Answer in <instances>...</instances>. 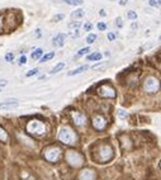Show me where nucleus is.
<instances>
[{
  "mask_svg": "<svg viewBox=\"0 0 161 180\" xmlns=\"http://www.w3.org/2000/svg\"><path fill=\"white\" fill-rule=\"evenodd\" d=\"M65 40H66V34H63V33H60L57 34L55 38H53V46L55 47H62L63 43H65Z\"/></svg>",
  "mask_w": 161,
  "mask_h": 180,
  "instance_id": "9b49d317",
  "label": "nucleus"
},
{
  "mask_svg": "<svg viewBox=\"0 0 161 180\" xmlns=\"http://www.w3.org/2000/svg\"><path fill=\"white\" fill-rule=\"evenodd\" d=\"M88 65H83V66H80V67H78V69H75V70H72V71H70L67 75L69 76H74V75H78V74H81V72H84L85 70H88Z\"/></svg>",
  "mask_w": 161,
  "mask_h": 180,
  "instance_id": "ddd939ff",
  "label": "nucleus"
},
{
  "mask_svg": "<svg viewBox=\"0 0 161 180\" xmlns=\"http://www.w3.org/2000/svg\"><path fill=\"white\" fill-rule=\"evenodd\" d=\"M17 105H18L17 99H8L4 103H0V108H2V109H10V108H14Z\"/></svg>",
  "mask_w": 161,
  "mask_h": 180,
  "instance_id": "f8f14e48",
  "label": "nucleus"
},
{
  "mask_svg": "<svg viewBox=\"0 0 161 180\" xmlns=\"http://www.w3.org/2000/svg\"><path fill=\"white\" fill-rule=\"evenodd\" d=\"M143 89H145V92L147 93H156L158 92V89H160V82L156 77L153 76H150L145 80L143 82Z\"/></svg>",
  "mask_w": 161,
  "mask_h": 180,
  "instance_id": "20e7f679",
  "label": "nucleus"
},
{
  "mask_svg": "<svg viewBox=\"0 0 161 180\" xmlns=\"http://www.w3.org/2000/svg\"><path fill=\"white\" fill-rule=\"evenodd\" d=\"M72 119H74V123H75L76 126H79V127L86 124V118H85V115L81 114V113H78V112H76V113H72Z\"/></svg>",
  "mask_w": 161,
  "mask_h": 180,
  "instance_id": "1a4fd4ad",
  "label": "nucleus"
},
{
  "mask_svg": "<svg viewBox=\"0 0 161 180\" xmlns=\"http://www.w3.org/2000/svg\"><path fill=\"white\" fill-rule=\"evenodd\" d=\"M25 62H27V57H25V56H22V57L19 58V64H20V65H24Z\"/></svg>",
  "mask_w": 161,
  "mask_h": 180,
  "instance_id": "72a5a7b5",
  "label": "nucleus"
},
{
  "mask_svg": "<svg viewBox=\"0 0 161 180\" xmlns=\"http://www.w3.org/2000/svg\"><path fill=\"white\" fill-rule=\"evenodd\" d=\"M55 57V52H48V53H46L45 56H41V60H40V62H47V61H50V60H52Z\"/></svg>",
  "mask_w": 161,
  "mask_h": 180,
  "instance_id": "4468645a",
  "label": "nucleus"
},
{
  "mask_svg": "<svg viewBox=\"0 0 161 180\" xmlns=\"http://www.w3.org/2000/svg\"><path fill=\"white\" fill-rule=\"evenodd\" d=\"M65 64H63V62H60V64H57L53 69H52V71H51V74H58L60 71H62L63 69H65Z\"/></svg>",
  "mask_w": 161,
  "mask_h": 180,
  "instance_id": "dca6fc26",
  "label": "nucleus"
},
{
  "mask_svg": "<svg viewBox=\"0 0 161 180\" xmlns=\"http://www.w3.org/2000/svg\"><path fill=\"white\" fill-rule=\"evenodd\" d=\"M2 28H3V18L0 17V29H2Z\"/></svg>",
  "mask_w": 161,
  "mask_h": 180,
  "instance_id": "58836bf2",
  "label": "nucleus"
},
{
  "mask_svg": "<svg viewBox=\"0 0 161 180\" xmlns=\"http://www.w3.org/2000/svg\"><path fill=\"white\" fill-rule=\"evenodd\" d=\"M58 140L65 145H75L78 141V136L70 127H62L58 132Z\"/></svg>",
  "mask_w": 161,
  "mask_h": 180,
  "instance_id": "f257e3e1",
  "label": "nucleus"
},
{
  "mask_svg": "<svg viewBox=\"0 0 161 180\" xmlns=\"http://www.w3.org/2000/svg\"><path fill=\"white\" fill-rule=\"evenodd\" d=\"M72 18H75V19H79V18H83L84 15H85V12H84V9H76L75 12H72Z\"/></svg>",
  "mask_w": 161,
  "mask_h": 180,
  "instance_id": "a211bd4d",
  "label": "nucleus"
},
{
  "mask_svg": "<svg viewBox=\"0 0 161 180\" xmlns=\"http://www.w3.org/2000/svg\"><path fill=\"white\" fill-rule=\"evenodd\" d=\"M150 5L151 7H160V2L158 0H150Z\"/></svg>",
  "mask_w": 161,
  "mask_h": 180,
  "instance_id": "7c9ffc66",
  "label": "nucleus"
},
{
  "mask_svg": "<svg viewBox=\"0 0 161 180\" xmlns=\"http://www.w3.org/2000/svg\"><path fill=\"white\" fill-rule=\"evenodd\" d=\"M69 5H81L84 3V0H63Z\"/></svg>",
  "mask_w": 161,
  "mask_h": 180,
  "instance_id": "6ab92c4d",
  "label": "nucleus"
},
{
  "mask_svg": "<svg viewBox=\"0 0 161 180\" xmlns=\"http://www.w3.org/2000/svg\"><path fill=\"white\" fill-rule=\"evenodd\" d=\"M115 38H117V34H115V33H113V32L108 33V40H109V41H114Z\"/></svg>",
  "mask_w": 161,
  "mask_h": 180,
  "instance_id": "2f4dec72",
  "label": "nucleus"
},
{
  "mask_svg": "<svg viewBox=\"0 0 161 180\" xmlns=\"http://www.w3.org/2000/svg\"><path fill=\"white\" fill-rule=\"evenodd\" d=\"M96 41V34H94V33H91V34H89L88 37H86V42L90 45V43H94Z\"/></svg>",
  "mask_w": 161,
  "mask_h": 180,
  "instance_id": "412c9836",
  "label": "nucleus"
},
{
  "mask_svg": "<svg viewBox=\"0 0 161 180\" xmlns=\"http://www.w3.org/2000/svg\"><path fill=\"white\" fill-rule=\"evenodd\" d=\"M91 27H93V25H91V23H89V22L84 24V29H85V31H88V32L91 31Z\"/></svg>",
  "mask_w": 161,
  "mask_h": 180,
  "instance_id": "473e14b6",
  "label": "nucleus"
},
{
  "mask_svg": "<svg viewBox=\"0 0 161 180\" xmlns=\"http://www.w3.org/2000/svg\"><path fill=\"white\" fill-rule=\"evenodd\" d=\"M99 14H100V15H103V17H104V15H107V13H105V10H103V9H102V10L99 12Z\"/></svg>",
  "mask_w": 161,
  "mask_h": 180,
  "instance_id": "4c0bfd02",
  "label": "nucleus"
},
{
  "mask_svg": "<svg viewBox=\"0 0 161 180\" xmlns=\"http://www.w3.org/2000/svg\"><path fill=\"white\" fill-rule=\"evenodd\" d=\"M60 155H61V150L58 147H51V148H48L47 151L45 152V157L48 161H51V162L57 161L58 157H60Z\"/></svg>",
  "mask_w": 161,
  "mask_h": 180,
  "instance_id": "423d86ee",
  "label": "nucleus"
},
{
  "mask_svg": "<svg viewBox=\"0 0 161 180\" xmlns=\"http://www.w3.org/2000/svg\"><path fill=\"white\" fill-rule=\"evenodd\" d=\"M88 60H89V61H99V60H102V53L100 52L91 53V55L88 56Z\"/></svg>",
  "mask_w": 161,
  "mask_h": 180,
  "instance_id": "2eb2a0df",
  "label": "nucleus"
},
{
  "mask_svg": "<svg viewBox=\"0 0 161 180\" xmlns=\"http://www.w3.org/2000/svg\"><path fill=\"white\" fill-rule=\"evenodd\" d=\"M8 84V81L7 80H0V87H3V86H5Z\"/></svg>",
  "mask_w": 161,
  "mask_h": 180,
  "instance_id": "f704fd0d",
  "label": "nucleus"
},
{
  "mask_svg": "<svg viewBox=\"0 0 161 180\" xmlns=\"http://www.w3.org/2000/svg\"><path fill=\"white\" fill-rule=\"evenodd\" d=\"M43 55V50L42 48H37L36 51H33V52H32V58H33V60H38V58H41V56Z\"/></svg>",
  "mask_w": 161,
  "mask_h": 180,
  "instance_id": "f3484780",
  "label": "nucleus"
},
{
  "mask_svg": "<svg viewBox=\"0 0 161 180\" xmlns=\"http://www.w3.org/2000/svg\"><path fill=\"white\" fill-rule=\"evenodd\" d=\"M127 3H128V0H121V2H119V4H121V5H126Z\"/></svg>",
  "mask_w": 161,
  "mask_h": 180,
  "instance_id": "c9c22d12",
  "label": "nucleus"
},
{
  "mask_svg": "<svg viewBox=\"0 0 161 180\" xmlns=\"http://www.w3.org/2000/svg\"><path fill=\"white\" fill-rule=\"evenodd\" d=\"M27 131L32 135H42L46 132V126L40 121H30L27 124Z\"/></svg>",
  "mask_w": 161,
  "mask_h": 180,
  "instance_id": "7ed1b4c3",
  "label": "nucleus"
},
{
  "mask_svg": "<svg viewBox=\"0 0 161 180\" xmlns=\"http://www.w3.org/2000/svg\"><path fill=\"white\" fill-rule=\"evenodd\" d=\"M38 72H40V70H38V69H33V70L28 71V72L25 74V76H27V77H30V76H33V75H37Z\"/></svg>",
  "mask_w": 161,
  "mask_h": 180,
  "instance_id": "393cba45",
  "label": "nucleus"
},
{
  "mask_svg": "<svg viewBox=\"0 0 161 180\" xmlns=\"http://www.w3.org/2000/svg\"><path fill=\"white\" fill-rule=\"evenodd\" d=\"M5 60H7L8 62H13V61H14V55H13V53H10V52H9V53H7V55H5Z\"/></svg>",
  "mask_w": 161,
  "mask_h": 180,
  "instance_id": "bb28decb",
  "label": "nucleus"
},
{
  "mask_svg": "<svg viewBox=\"0 0 161 180\" xmlns=\"http://www.w3.org/2000/svg\"><path fill=\"white\" fill-rule=\"evenodd\" d=\"M62 19H65V14H56V15H53V22H61Z\"/></svg>",
  "mask_w": 161,
  "mask_h": 180,
  "instance_id": "a878e982",
  "label": "nucleus"
},
{
  "mask_svg": "<svg viewBox=\"0 0 161 180\" xmlns=\"http://www.w3.org/2000/svg\"><path fill=\"white\" fill-rule=\"evenodd\" d=\"M118 115H119L121 118H127V117H128V113H127L126 110H123V109H119V110H118Z\"/></svg>",
  "mask_w": 161,
  "mask_h": 180,
  "instance_id": "c756f323",
  "label": "nucleus"
},
{
  "mask_svg": "<svg viewBox=\"0 0 161 180\" xmlns=\"http://www.w3.org/2000/svg\"><path fill=\"white\" fill-rule=\"evenodd\" d=\"M98 29H99V31H105V29H107V23L99 22L98 23Z\"/></svg>",
  "mask_w": 161,
  "mask_h": 180,
  "instance_id": "cd10ccee",
  "label": "nucleus"
},
{
  "mask_svg": "<svg viewBox=\"0 0 161 180\" xmlns=\"http://www.w3.org/2000/svg\"><path fill=\"white\" fill-rule=\"evenodd\" d=\"M105 126H107V121H105V118L103 115H100V114L94 115V118H93V127L95 130L102 131V130L105 128Z\"/></svg>",
  "mask_w": 161,
  "mask_h": 180,
  "instance_id": "0eeeda50",
  "label": "nucleus"
},
{
  "mask_svg": "<svg viewBox=\"0 0 161 180\" xmlns=\"http://www.w3.org/2000/svg\"><path fill=\"white\" fill-rule=\"evenodd\" d=\"M79 180H95V174H94L93 170L86 169V170H84V171L80 172Z\"/></svg>",
  "mask_w": 161,
  "mask_h": 180,
  "instance_id": "9d476101",
  "label": "nucleus"
},
{
  "mask_svg": "<svg viewBox=\"0 0 161 180\" xmlns=\"http://www.w3.org/2000/svg\"><path fill=\"white\" fill-rule=\"evenodd\" d=\"M0 92H2V87H0Z\"/></svg>",
  "mask_w": 161,
  "mask_h": 180,
  "instance_id": "ea45409f",
  "label": "nucleus"
},
{
  "mask_svg": "<svg viewBox=\"0 0 161 180\" xmlns=\"http://www.w3.org/2000/svg\"><path fill=\"white\" fill-rule=\"evenodd\" d=\"M127 15H128V19H131V20H136L137 19V13L133 12V10H130Z\"/></svg>",
  "mask_w": 161,
  "mask_h": 180,
  "instance_id": "5701e85b",
  "label": "nucleus"
},
{
  "mask_svg": "<svg viewBox=\"0 0 161 180\" xmlns=\"http://www.w3.org/2000/svg\"><path fill=\"white\" fill-rule=\"evenodd\" d=\"M98 156H99V160H100V161H108V160H110V159H112V156H113V151H112V148H110L108 145H103V146H100Z\"/></svg>",
  "mask_w": 161,
  "mask_h": 180,
  "instance_id": "39448f33",
  "label": "nucleus"
},
{
  "mask_svg": "<svg viewBox=\"0 0 161 180\" xmlns=\"http://www.w3.org/2000/svg\"><path fill=\"white\" fill-rule=\"evenodd\" d=\"M90 47H84V48H81L79 52H78V56H84V55H86V53H89L90 52Z\"/></svg>",
  "mask_w": 161,
  "mask_h": 180,
  "instance_id": "4be33fe9",
  "label": "nucleus"
},
{
  "mask_svg": "<svg viewBox=\"0 0 161 180\" xmlns=\"http://www.w3.org/2000/svg\"><path fill=\"white\" fill-rule=\"evenodd\" d=\"M110 2H114V0H110Z\"/></svg>",
  "mask_w": 161,
  "mask_h": 180,
  "instance_id": "a19ab883",
  "label": "nucleus"
},
{
  "mask_svg": "<svg viewBox=\"0 0 161 180\" xmlns=\"http://www.w3.org/2000/svg\"><path fill=\"white\" fill-rule=\"evenodd\" d=\"M115 25H117L118 28H122V27H123V19H122L121 17H118V18L115 19Z\"/></svg>",
  "mask_w": 161,
  "mask_h": 180,
  "instance_id": "c85d7f7f",
  "label": "nucleus"
},
{
  "mask_svg": "<svg viewBox=\"0 0 161 180\" xmlns=\"http://www.w3.org/2000/svg\"><path fill=\"white\" fill-rule=\"evenodd\" d=\"M131 28L133 29V31H136V29H137V23L135 24V23H132V25H131Z\"/></svg>",
  "mask_w": 161,
  "mask_h": 180,
  "instance_id": "e433bc0d",
  "label": "nucleus"
},
{
  "mask_svg": "<svg viewBox=\"0 0 161 180\" xmlns=\"http://www.w3.org/2000/svg\"><path fill=\"white\" fill-rule=\"evenodd\" d=\"M80 25H81V23H80L79 20H76V22H71V23L69 24V27H70L71 29H78V28H80Z\"/></svg>",
  "mask_w": 161,
  "mask_h": 180,
  "instance_id": "b1692460",
  "label": "nucleus"
},
{
  "mask_svg": "<svg viewBox=\"0 0 161 180\" xmlns=\"http://www.w3.org/2000/svg\"><path fill=\"white\" fill-rule=\"evenodd\" d=\"M0 141L2 142H7L8 141V133L0 127Z\"/></svg>",
  "mask_w": 161,
  "mask_h": 180,
  "instance_id": "aec40b11",
  "label": "nucleus"
},
{
  "mask_svg": "<svg viewBox=\"0 0 161 180\" xmlns=\"http://www.w3.org/2000/svg\"><path fill=\"white\" fill-rule=\"evenodd\" d=\"M98 93L100 97L103 98H115V90L110 86H100L99 90H98Z\"/></svg>",
  "mask_w": 161,
  "mask_h": 180,
  "instance_id": "6e6552de",
  "label": "nucleus"
},
{
  "mask_svg": "<svg viewBox=\"0 0 161 180\" xmlns=\"http://www.w3.org/2000/svg\"><path fill=\"white\" fill-rule=\"evenodd\" d=\"M66 160H67V162H69L71 166H74V167H79V166H81L83 162H84L83 155L79 154V152H76V151H69V152L66 154Z\"/></svg>",
  "mask_w": 161,
  "mask_h": 180,
  "instance_id": "f03ea898",
  "label": "nucleus"
}]
</instances>
